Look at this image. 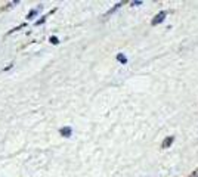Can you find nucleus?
Segmentation results:
<instances>
[{
	"label": "nucleus",
	"instance_id": "obj_2",
	"mask_svg": "<svg viewBox=\"0 0 198 177\" xmlns=\"http://www.w3.org/2000/svg\"><path fill=\"white\" fill-rule=\"evenodd\" d=\"M61 133H62V134H65V137H68V136L71 134V128H62V130H61Z\"/></svg>",
	"mask_w": 198,
	"mask_h": 177
},
{
	"label": "nucleus",
	"instance_id": "obj_4",
	"mask_svg": "<svg viewBox=\"0 0 198 177\" xmlns=\"http://www.w3.org/2000/svg\"><path fill=\"white\" fill-rule=\"evenodd\" d=\"M51 41H52V43H53V44H58V43H59V41H58V39H56V37H51Z\"/></svg>",
	"mask_w": 198,
	"mask_h": 177
},
{
	"label": "nucleus",
	"instance_id": "obj_3",
	"mask_svg": "<svg viewBox=\"0 0 198 177\" xmlns=\"http://www.w3.org/2000/svg\"><path fill=\"white\" fill-rule=\"evenodd\" d=\"M171 142H173V137H169V139H167V140L164 142V143H163V146H164V148H167V146H169Z\"/></svg>",
	"mask_w": 198,
	"mask_h": 177
},
{
	"label": "nucleus",
	"instance_id": "obj_5",
	"mask_svg": "<svg viewBox=\"0 0 198 177\" xmlns=\"http://www.w3.org/2000/svg\"><path fill=\"white\" fill-rule=\"evenodd\" d=\"M118 61H121V62H126V58H124V56H121V55H120V56H118Z\"/></svg>",
	"mask_w": 198,
	"mask_h": 177
},
{
	"label": "nucleus",
	"instance_id": "obj_1",
	"mask_svg": "<svg viewBox=\"0 0 198 177\" xmlns=\"http://www.w3.org/2000/svg\"><path fill=\"white\" fill-rule=\"evenodd\" d=\"M164 17H166V13H164V12H161V13H158V15L155 17V19L152 21V24H154V25H155V24H158L160 21H163V19H164Z\"/></svg>",
	"mask_w": 198,
	"mask_h": 177
}]
</instances>
